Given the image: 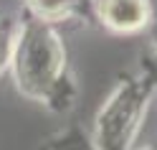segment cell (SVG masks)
<instances>
[{"instance_id":"obj_1","label":"cell","mask_w":157,"mask_h":150,"mask_svg":"<svg viewBox=\"0 0 157 150\" xmlns=\"http://www.w3.org/2000/svg\"><path fill=\"white\" fill-rule=\"evenodd\" d=\"M61 64V48L51 28L43 23H33L21 36L18 48V71L25 82H48Z\"/></svg>"},{"instance_id":"obj_2","label":"cell","mask_w":157,"mask_h":150,"mask_svg":"<svg viewBox=\"0 0 157 150\" xmlns=\"http://www.w3.org/2000/svg\"><path fill=\"white\" fill-rule=\"evenodd\" d=\"M101 21L112 31L132 33L140 31L150 18V5L147 0H101Z\"/></svg>"},{"instance_id":"obj_3","label":"cell","mask_w":157,"mask_h":150,"mask_svg":"<svg viewBox=\"0 0 157 150\" xmlns=\"http://www.w3.org/2000/svg\"><path fill=\"white\" fill-rule=\"evenodd\" d=\"M28 5L43 21H58V18H66L74 13L78 0H28Z\"/></svg>"}]
</instances>
